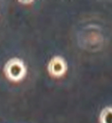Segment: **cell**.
Segmentation results:
<instances>
[{"label":"cell","mask_w":112,"mask_h":123,"mask_svg":"<svg viewBox=\"0 0 112 123\" xmlns=\"http://www.w3.org/2000/svg\"><path fill=\"white\" fill-rule=\"evenodd\" d=\"M26 67L23 61L18 58H12L8 60L4 65L3 72L8 79L12 82H19L25 78Z\"/></svg>","instance_id":"6da1fadb"},{"label":"cell","mask_w":112,"mask_h":123,"mask_svg":"<svg viewBox=\"0 0 112 123\" xmlns=\"http://www.w3.org/2000/svg\"><path fill=\"white\" fill-rule=\"evenodd\" d=\"M48 71L53 77H61L67 71V64L65 60L61 56H55L50 60L48 65Z\"/></svg>","instance_id":"7a4b0ae2"},{"label":"cell","mask_w":112,"mask_h":123,"mask_svg":"<svg viewBox=\"0 0 112 123\" xmlns=\"http://www.w3.org/2000/svg\"><path fill=\"white\" fill-rule=\"evenodd\" d=\"M100 123H112V107H106L100 114Z\"/></svg>","instance_id":"3957f363"}]
</instances>
